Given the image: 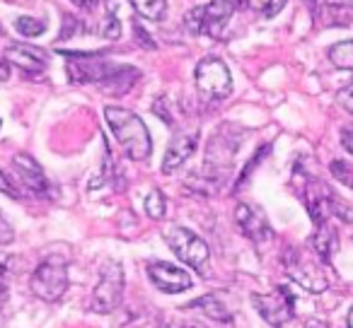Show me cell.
<instances>
[{"label": "cell", "mask_w": 353, "mask_h": 328, "mask_svg": "<svg viewBox=\"0 0 353 328\" xmlns=\"http://www.w3.org/2000/svg\"><path fill=\"white\" fill-rule=\"evenodd\" d=\"M310 8H312V12H319V6H322V0H305Z\"/></svg>", "instance_id": "obj_35"}, {"label": "cell", "mask_w": 353, "mask_h": 328, "mask_svg": "<svg viewBox=\"0 0 353 328\" xmlns=\"http://www.w3.org/2000/svg\"><path fill=\"white\" fill-rule=\"evenodd\" d=\"M235 222L242 230V234L250 241H254V244H264V241H271V237H274V230H271L266 215L259 208L250 206V203H240L235 208Z\"/></svg>", "instance_id": "obj_13"}, {"label": "cell", "mask_w": 353, "mask_h": 328, "mask_svg": "<svg viewBox=\"0 0 353 328\" xmlns=\"http://www.w3.org/2000/svg\"><path fill=\"white\" fill-rule=\"evenodd\" d=\"M196 142H199L196 133H182V135L172 138V142L167 145L165 157H162V167H160L162 174H174L176 169L182 167L184 162L194 155Z\"/></svg>", "instance_id": "obj_14"}, {"label": "cell", "mask_w": 353, "mask_h": 328, "mask_svg": "<svg viewBox=\"0 0 353 328\" xmlns=\"http://www.w3.org/2000/svg\"><path fill=\"white\" fill-rule=\"evenodd\" d=\"M0 193L8 198H12V201H20V198H25V193H22V188L17 186V182L12 177H8L3 169H0Z\"/></svg>", "instance_id": "obj_25"}, {"label": "cell", "mask_w": 353, "mask_h": 328, "mask_svg": "<svg viewBox=\"0 0 353 328\" xmlns=\"http://www.w3.org/2000/svg\"><path fill=\"white\" fill-rule=\"evenodd\" d=\"M165 210H167V201H165V193L152 188L145 198V212L152 217V220H162L165 217Z\"/></svg>", "instance_id": "obj_21"}, {"label": "cell", "mask_w": 353, "mask_h": 328, "mask_svg": "<svg viewBox=\"0 0 353 328\" xmlns=\"http://www.w3.org/2000/svg\"><path fill=\"white\" fill-rule=\"evenodd\" d=\"M32 292L44 302H59L68 289V265L61 256H49L34 268L30 280Z\"/></svg>", "instance_id": "obj_5"}, {"label": "cell", "mask_w": 353, "mask_h": 328, "mask_svg": "<svg viewBox=\"0 0 353 328\" xmlns=\"http://www.w3.org/2000/svg\"><path fill=\"white\" fill-rule=\"evenodd\" d=\"M252 304L271 326H285L295 316V292H290V287H285V285L276 287L274 292L254 294Z\"/></svg>", "instance_id": "obj_9"}, {"label": "cell", "mask_w": 353, "mask_h": 328, "mask_svg": "<svg viewBox=\"0 0 353 328\" xmlns=\"http://www.w3.org/2000/svg\"><path fill=\"white\" fill-rule=\"evenodd\" d=\"M187 309H201L203 316L213 318V321H221V323H230L232 321V314L228 311V307L216 297V294H203V297L194 299Z\"/></svg>", "instance_id": "obj_18"}, {"label": "cell", "mask_w": 353, "mask_h": 328, "mask_svg": "<svg viewBox=\"0 0 353 328\" xmlns=\"http://www.w3.org/2000/svg\"><path fill=\"white\" fill-rule=\"evenodd\" d=\"M6 61L12 65H17L20 70H25V73L30 75H37L41 73V70L46 68V63H49V58H46V54L41 49H37V46H27V44H12L6 49Z\"/></svg>", "instance_id": "obj_15"}, {"label": "cell", "mask_w": 353, "mask_h": 328, "mask_svg": "<svg viewBox=\"0 0 353 328\" xmlns=\"http://www.w3.org/2000/svg\"><path fill=\"white\" fill-rule=\"evenodd\" d=\"M15 239V230L10 227V222L3 217V212H0V246L3 244H10V241Z\"/></svg>", "instance_id": "obj_28"}, {"label": "cell", "mask_w": 353, "mask_h": 328, "mask_svg": "<svg viewBox=\"0 0 353 328\" xmlns=\"http://www.w3.org/2000/svg\"><path fill=\"white\" fill-rule=\"evenodd\" d=\"M10 265H12V256L0 254V283H3V278L10 273Z\"/></svg>", "instance_id": "obj_32"}, {"label": "cell", "mask_w": 353, "mask_h": 328, "mask_svg": "<svg viewBox=\"0 0 353 328\" xmlns=\"http://www.w3.org/2000/svg\"><path fill=\"white\" fill-rule=\"evenodd\" d=\"M283 268L288 273V278L293 283H298V287H303L305 292L319 294L329 285L327 273H324V263L312 251H300L295 246H288L283 254Z\"/></svg>", "instance_id": "obj_2"}, {"label": "cell", "mask_w": 353, "mask_h": 328, "mask_svg": "<svg viewBox=\"0 0 353 328\" xmlns=\"http://www.w3.org/2000/svg\"><path fill=\"white\" fill-rule=\"evenodd\" d=\"M329 61H332L336 68L353 70V39L339 41L329 49Z\"/></svg>", "instance_id": "obj_20"}, {"label": "cell", "mask_w": 353, "mask_h": 328, "mask_svg": "<svg viewBox=\"0 0 353 328\" xmlns=\"http://www.w3.org/2000/svg\"><path fill=\"white\" fill-rule=\"evenodd\" d=\"M133 6V10L138 12L141 17H145V20H162L165 17V8H167V0H128Z\"/></svg>", "instance_id": "obj_19"}, {"label": "cell", "mask_w": 353, "mask_h": 328, "mask_svg": "<svg viewBox=\"0 0 353 328\" xmlns=\"http://www.w3.org/2000/svg\"><path fill=\"white\" fill-rule=\"evenodd\" d=\"M269 150H271V145H264V147H261V150H256V152H254V157H252V160H250V164H247V167H245V172L240 174V179H237V186H235V188H240L242 184H245L247 179H250L252 169H254L256 164H259V162L264 160V155H269Z\"/></svg>", "instance_id": "obj_27"}, {"label": "cell", "mask_w": 353, "mask_h": 328, "mask_svg": "<svg viewBox=\"0 0 353 328\" xmlns=\"http://www.w3.org/2000/svg\"><path fill=\"white\" fill-rule=\"evenodd\" d=\"M15 30L20 32L22 36H41L46 30V25L41 20H34V17H17Z\"/></svg>", "instance_id": "obj_23"}, {"label": "cell", "mask_w": 353, "mask_h": 328, "mask_svg": "<svg viewBox=\"0 0 353 328\" xmlns=\"http://www.w3.org/2000/svg\"><path fill=\"white\" fill-rule=\"evenodd\" d=\"M250 6L254 8L259 15L274 17V15H279V12L285 8V0H250Z\"/></svg>", "instance_id": "obj_24"}, {"label": "cell", "mask_w": 353, "mask_h": 328, "mask_svg": "<svg viewBox=\"0 0 353 328\" xmlns=\"http://www.w3.org/2000/svg\"><path fill=\"white\" fill-rule=\"evenodd\" d=\"M329 172H332V177L336 179L339 184H343V186L353 188V164L346 160H334L332 164H329Z\"/></svg>", "instance_id": "obj_22"}, {"label": "cell", "mask_w": 353, "mask_h": 328, "mask_svg": "<svg viewBox=\"0 0 353 328\" xmlns=\"http://www.w3.org/2000/svg\"><path fill=\"white\" fill-rule=\"evenodd\" d=\"M339 104H341L348 113H353V83L348 85L346 89H341V92H339Z\"/></svg>", "instance_id": "obj_29"}, {"label": "cell", "mask_w": 353, "mask_h": 328, "mask_svg": "<svg viewBox=\"0 0 353 328\" xmlns=\"http://www.w3.org/2000/svg\"><path fill=\"white\" fill-rule=\"evenodd\" d=\"M6 299H8V287L0 283V304H6Z\"/></svg>", "instance_id": "obj_36"}, {"label": "cell", "mask_w": 353, "mask_h": 328, "mask_svg": "<svg viewBox=\"0 0 353 328\" xmlns=\"http://www.w3.org/2000/svg\"><path fill=\"white\" fill-rule=\"evenodd\" d=\"M12 167H15L17 179L22 182V186H25L32 196H37V198H51L54 196V186H51V182L46 179L41 164L32 155H27V152L15 155L12 157Z\"/></svg>", "instance_id": "obj_11"}, {"label": "cell", "mask_w": 353, "mask_h": 328, "mask_svg": "<svg viewBox=\"0 0 353 328\" xmlns=\"http://www.w3.org/2000/svg\"><path fill=\"white\" fill-rule=\"evenodd\" d=\"M8 78H10V65H8V61L0 58V83H6Z\"/></svg>", "instance_id": "obj_34"}, {"label": "cell", "mask_w": 353, "mask_h": 328, "mask_svg": "<svg viewBox=\"0 0 353 328\" xmlns=\"http://www.w3.org/2000/svg\"><path fill=\"white\" fill-rule=\"evenodd\" d=\"M310 249H312V254L317 256L324 265L332 261V256L339 251V234H336V230H334L332 222L317 225V234L310 239Z\"/></svg>", "instance_id": "obj_16"}, {"label": "cell", "mask_w": 353, "mask_h": 328, "mask_svg": "<svg viewBox=\"0 0 353 328\" xmlns=\"http://www.w3.org/2000/svg\"><path fill=\"white\" fill-rule=\"evenodd\" d=\"M123 265L119 261H104L99 268V280L92 289V307L94 314H112L123 299Z\"/></svg>", "instance_id": "obj_6"}, {"label": "cell", "mask_w": 353, "mask_h": 328, "mask_svg": "<svg viewBox=\"0 0 353 328\" xmlns=\"http://www.w3.org/2000/svg\"><path fill=\"white\" fill-rule=\"evenodd\" d=\"M70 3H75L80 10H94L99 6V0H70Z\"/></svg>", "instance_id": "obj_33"}, {"label": "cell", "mask_w": 353, "mask_h": 328, "mask_svg": "<svg viewBox=\"0 0 353 328\" xmlns=\"http://www.w3.org/2000/svg\"><path fill=\"white\" fill-rule=\"evenodd\" d=\"M343 6H346V8H351V10H353V0H343Z\"/></svg>", "instance_id": "obj_38"}, {"label": "cell", "mask_w": 353, "mask_h": 328, "mask_svg": "<svg viewBox=\"0 0 353 328\" xmlns=\"http://www.w3.org/2000/svg\"><path fill=\"white\" fill-rule=\"evenodd\" d=\"M68 56V78L78 85H102L119 65L97 58L94 54H65Z\"/></svg>", "instance_id": "obj_10"}, {"label": "cell", "mask_w": 353, "mask_h": 328, "mask_svg": "<svg viewBox=\"0 0 353 328\" xmlns=\"http://www.w3.org/2000/svg\"><path fill=\"white\" fill-rule=\"evenodd\" d=\"M242 133L237 131L232 123H225L223 128H218L216 135L211 138L206 147V177L216 179L218 184H223L225 174L232 167V157H235L237 147L242 142Z\"/></svg>", "instance_id": "obj_4"}, {"label": "cell", "mask_w": 353, "mask_h": 328, "mask_svg": "<svg viewBox=\"0 0 353 328\" xmlns=\"http://www.w3.org/2000/svg\"><path fill=\"white\" fill-rule=\"evenodd\" d=\"M247 0H211L203 8H192L184 17V25L192 34H203L218 39L237 8L245 6Z\"/></svg>", "instance_id": "obj_3"}, {"label": "cell", "mask_w": 353, "mask_h": 328, "mask_svg": "<svg viewBox=\"0 0 353 328\" xmlns=\"http://www.w3.org/2000/svg\"><path fill=\"white\" fill-rule=\"evenodd\" d=\"M148 278L165 294H176L192 287V275L179 265L167 263V261H155V263L148 265Z\"/></svg>", "instance_id": "obj_12"}, {"label": "cell", "mask_w": 353, "mask_h": 328, "mask_svg": "<svg viewBox=\"0 0 353 328\" xmlns=\"http://www.w3.org/2000/svg\"><path fill=\"white\" fill-rule=\"evenodd\" d=\"M170 249L174 251V256L182 263L192 265L194 270L206 275L208 273V261H211V251H208V244L201 239L199 234H194L187 227H170L165 234Z\"/></svg>", "instance_id": "obj_8"}, {"label": "cell", "mask_w": 353, "mask_h": 328, "mask_svg": "<svg viewBox=\"0 0 353 328\" xmlns=\"http://www.w3.org/2000/svg\"><path fill=\"white\" fill-rule=\"evenodd\" d=\"M341 145H343V150L353 155V126H346L341 131Z\"/></svg>", "instance_id": "obj_31"}, {"label": "cell", "mask_w": 353, "mask_h": 328, "mask_svg": "<svg viewBox=\"0 0 353 328\" xmlns=\"http://www.w3.org/2000/svg\"><path fill=\"white\" fill-rule=\"evenodd\" d=\"M138 80H141V70L133 68V65H119L102 83V89L107 94H126Z\"/></svg>", "instance_id": "obj_17"}, {"label": "cell", "mask_w": 353, "mask_h": 328, "mask_svg": "<svg viewBox=\"0 0 353 328\" xmlns=\"http://www.w3.org/2000/svg\"><path fill=\"white\" fill-rule=\"evenodd\" d=\"M189 328H203V326H189Z\"/></svg>", "instance_id": "obj_39"}, {"label": "cell", "mask_w": 353, "mask_h": 328, "mask_svg": "<svg viewBox=\"0 0 353 328\" xmlns=\"http://www.w3.org/2000/svg\"><path fill=\"white\" fill-rule=\"evenodd\" d=\"M104 118H107L109 128H112L119 145L123 147L126 157H131L133 162H145L150 157L152 140L141 116H136L123 107H104Z\"/></svg>", "instance_id": "obj_1"}, {"label": "cell", "mask_w": 353, "mask_h": 328, "mask_svg": "<svg viewBox=\"0 0 353 328\" xmlns=\"http://www.w3.org/2000/svg\"><path fill=\"white\" fill-rule=\"evenodd\" d=\"M102 36H107V39H119V36H121V22H119L114 8H109L107 17H104V22H102Z\"/></svg>", "instance_id": "obj_26"}, {"label": "cell", "mask_w": 353, "mask_h": 328, "mask_svg": "<svg viewBox=\"0 0 353 328\" xmlns=\"http://www.w3.org/2000/svg\"><path fill=\"white\" fill-rule=\"evenodd\" d=\"M196 87L203 102H223L232 92V75L230 68L216 56H208L196 65Z\"/></svg>", "instance_id": "obj_7"}, {"label": "cell", "mask_w": 353, "mask_h": 328, "mask_svg": "<svg viewBox=\"0 0 353 328\" xmlns=\"http://www.w3.org/2000/svg\"><path fill=\"white\" fill-rule=\"evenodd\" d=\"M348 328H353V309H351V314H348Z\"/></svg>", "instance_id": "obj_37"}, {"label": "cell", "mask_w": 353, "mask_h": 328, "mask_svg": "<svg viewBox=\"0 0 353 328\" xmlns=\"http://www.w3.org/2000/svg\"><path fill=\"white\" fill-rule=\"evenodd\" d=\"M133 34H136V41H138V44H145V49H155V41H152L150 39V36H148V32H143L141 30V25H138V22H136V25H133Z\"/></svg>", "instance_id": "obj_30"}]
</instances>
